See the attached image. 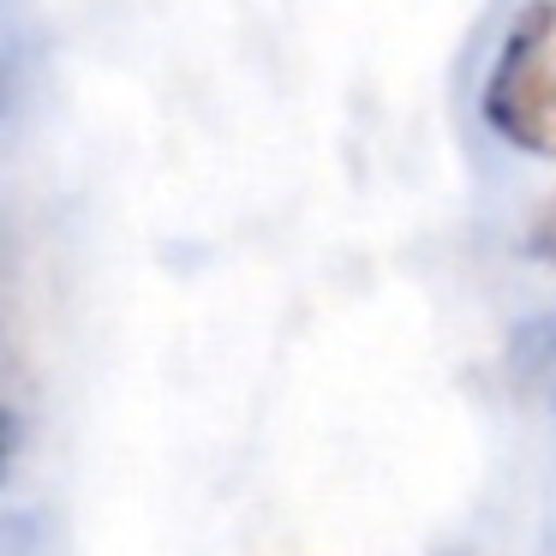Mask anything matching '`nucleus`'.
Masks as SVG:
<instances>
[{
	"mask_svg": "<svg viewBox=\"0 0 556 556\" xmlns=\"http://www.w3.org/2000/svg\"><path fill=\"white\" fill-rule=\"evenodd\" d=\"M484 121L503 144L556 156V0H527L496 42Z\"/></svg>",
	"mask_w": 556,
	"mask_h": 556,
	"instance_id": "obj_1",
	"label": "nucleus"
}]
</instances>
